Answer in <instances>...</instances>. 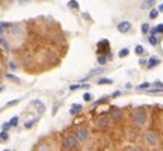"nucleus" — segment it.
Masks as SVG:
<instances>
[{"label": "nucleus", "instance_id": "f257e3e1", "mask_svg": "<svg viewBox=\"0 0 163 151\" xmlns=\"http://www.w3.org/2000/svg\"><path fill=\"white\" fill-rule=\"evenodd\" d=\"M77 137L74 136V134H68L64 137V141H62V147H64L65 150H76L77 148Z\"/></svg>", "mask_w": 163, "mask_h": 151}, {"label": "nucleus", "instance_id": "f03ea898", "mask_svg": "<svg viewBox=\"0 0 163 151\" xmlns=\"http://www.w3.org/2000/svg\"><path fill=\"white\" fill-rule=\"evenodd\" d=\"M133 122H136L137 125H144L146 122V112L142 109H137L133 112Z\"/></svg>", "mask_w": 163, "mask_h": 151}, {"label": "nucleus", "instance_id": "7ed1b4c3", "mask_svg": "<svg viewBox=\"0 0 163 151\" xmlns=\"http://www.w3.org/2000/svg\"><path fill=\"white\" fill-rule=\"evenodd\" d=\"M74 136L77 137V141L83 142V141L88 139V136H89V132H88L85 127H79V129L76 130V133H74Z\"/></svg>", "mask_w": 163, "mask_h": 151}, {"label": "nucleus", "instance_id": "20e7f679", "mask_svg": "<svg viewBox=\"0 0 163 151\" xmlns=\"http://www.w3.org/2000/svg\"><path fill=\"white\" fill-rule=\"evenodd\" d=\"M145 141L148 145H151V147H156L159 144V139H157V136L153 133V132H146L145 133Z\"/></svg>", "mask_w": 163, "mask_h": 151}, {"label": "nucleus", "instance_id": "39448f33", "mask_svg": "<svg viewBox=\"0 0 163 151\" xmlns=\"http://www.w3.org/2000/svg\"><path fill=\"white\" fill-rule=\"evenodd\" d=\"M118 32H121V33H127L129 30H130V27H131V24L129 23V21H121V23H118Z\"/></svg>", "mask_w": 163, "mask_h": 151}, {"label": "nucleus", "instance_id": "423d86ee", "mask_svg": "<svg viewBox=\"0 0 163 151\" xmlns=\"http://www.w3.org/2000/svg\"><path fill=\"white\" fill-rule=\"evenodd\" d=\"M109 121H110V118L106 116V115H103V116H100V118L97 119V125H98V127H107Z\"/></svg>", "mask_w": 163, "mask_h": 151}, {"label": "nucleus", "instance_id": "0eeeda50", "mask_svg": "<svg viewBox=\"0 0 163 151\" xmlns=\"http://www.w3.org/2000/svg\"><path fill=\"white\" fill-rule=\"evenodd\" d=\"M148 62H149V64H148V68H153V67H156V65L160 64V59H159V58H151Z\"/></svg>", "mask_w": 163, "mask_h": 151}, {"label": "nucleus", "instance_id": "6e6552de", "mask_svg": "<svg viewBox=\"0 0 163 151\" xmlns=\"http://www.w3.org/2000/svg\"><path fill=\"white\" fill-rule=\"evenodd\" d=\"M154 2H156V0H145L141 6H142V9H148V8H151L154 5Z\"/></svg>", "mask_w": 163, "mask_h": 151}, {"label": "nucleus", "instance_id": "1a4fd4ad", "mask_svg": "<svg viewBox=\"0 0 163 151\" xmlns=\"http://www.w3.org/2000/svg\"><path fill=\"white\" fill-rule=\"evenodd\" d=\"M112 118L113 119H118V118H121V110L119 109H112Z\"/></svg>", "mask_w": 163, "mask_h": 151}, {"label": "nucleus", "instance_id": "9d476101", "mask_svg": "<svg viewBox=\"0 0 163 151\" xmlns=\"http://www.w3.org/2000/svg\"><path fill=\"white\" fill-rule=\"evenodd\" d=\"M79 110H82V104H73V107L70 109V113L74 115V113H77Z\"/></svg>", "mask_w": 163, "mask_h": 151}, {"label": "nucleus", "instance_id": "9b49d317", "mask_svg": "<svg viewBox=\"0 0 163 151\" xmlns=\"http://www.w3.org/2000/svg\"><path fill=\"white\" fill-rule=\"evenodd\" d=\"M163 32V24H159L157 27L151 29V35H156V33H162Z\"/></svg>", "mask_w": 163, "mask_h": 151}, {"label": "nucleus", "instance_id": "f8f14e48", "mask_svg": "<svg viewBox=\"0 0 163 151\" xmlns=\"http://www.w3.org/2000/svg\"><path fill=\"white\" fill-rule=\"evenodd\" d=\"M148 41H149V44H151V45H157L159 44V40L156 38V35H151V36L148 38Z\"/></svg>", "mask_w": 163, "mask_h": 151}, {"label": "nucleus", "instance_id": "ddd939ff", "mask_svg": "<svg viewBox=\"0 0 163 151\" xmlns=\"http://www.w3.org/2000/svg\"><path fill=\"white\" fill-rule=\"evenodd\" d=\"M79 88H89V85H73V86H70V91H76Z\"/></svg>", "mask_w": 163, "mask_h": 151}, {"label": "nucleus", "instance_id": "4468645a", "mask_svg": "<svg viewBox=\"0 0 163 151\" xmlns=\"http://www.w3.org/2000/svg\"><path fill=\"white\" fill-rule=\"evenodd\" d=\"M134 52H136V55H144V52H145V48H144L142 45H136V48H134Z\"/></svg>", "mask_w": 163, "mask_h": 151}, {"label": "nucleus", "instance_id": "2eb2a0df", "mask_svg": "<svg viewBox=\"0 0 163 151\" xmlns=\"http://www.w3.org/2000/svg\"><path fill=\"white\" fill-rule=\"evenodd\" d=\"M103 71H104V68H97V70H94V71H91L89 74H88V77H92V76H95L98 73H103Z\"/></svg>", "mask_w": 163, "mask_h": 151}, {"label": "nucleus", "instance_id": "dca6fc26", "mask_svg": "<svg viewBox=\"0 0 163 151\" xmlns=\"http://www.w3.org/2000/svg\"><path fill=\"white\" fill-rule=\"evenodd\" d=\"M157 15H159V11L157 9H151V11H149V18H157Z\"/></svg>", "mask_w": 163, "mask_h": 151}, {"label": "nucleus", "instance_id": "f3484780", "mask_svg": "<svg viewBox=\"0 0 163 151\" xmlns=\"http://www.w3.org/2000/svg\"><path fill=\"white\" fill-rule=\"evenodd\" d=\"M97 60H98V64H100V65H104L106 62H107V58H106V56H98Z\"/></svg>", "mask_w": 163, "mask_h": 151}, {"label": "nucleus", "instance_id": "a211bd4d", "mask_svg": "<svg viewBox=\"0 0 163 151\" xmlns=\"http://www.w3.org/2000/svg\"><path fill=\"white\" fill-rule=\"evenodd\" d=\"M68 6H70V8H73V9H77V8H79V3L76 2V0H70Z\"/></svg>", "mask_w": 163, "mask_h": 151}, {"label": "nucleus", "instance_id": "6ab92c4d", "mask_svg": "<svg viewBox=\"0 0 163 151\" xmlns=\"http://www.w3.org/2000/svg\"><path fill=\"white\" fill-rule=\"evenodd\" d=\"M127 55H129V48H122L121 52H119V56H121V58H125Z\"/></svg>", "mask_w": 163, "mask_h": 151}, {"label": "nucleus", "instance_id": "aec40b11", "mask_svg": "<svg viewBox=\"0 0 163 151\" xmlns=\"http://www.w3.org/2000/svg\"><path fill=\"white\" fill-rule=\"evenodd\" d=\"M6 139H8V133H6V132H2V133H0V141L5 142Z\"/></svg>", "mask_w": 163, "mask_h": 151}, {"label": "nucleus", "instance_id": "412c9836", "mask_svg": "<svg viewBox=\"0 0 163 151\" xmlns=\"http://www.w3.org/2000/svg\"><path fill=\"white\" fill-rule=\"evenodd\" d=\"M6 79H9V80H14V82H17V83L20 82V79H17L15 76H12V74H6Z\"/></svg>", "mask_w": 163, "mask_h": 151}, {"label": "nucleus", "instance_id": "4be33fe9", "mask_svg": "<svg viewBox=\"0 0 163 151\" xmlns=\"http://www.w3.org/2000/svg\"><path fill=\"white\" fill-rule=\"evenodd\" d=\"M98 83H100V85H104V83L110 85V83H112V80H110V79H100V80H98Z\"/></svg>", "mask_w": 163, "mask_h": 151}, {"label": "nucleus", "instance_id": "5701e85b", "mask_svg": "<svg viewBox=\"0 0 163 151\" xmlns=\"http://www.w3.org/2000/svg\"><path fill=\"white\" fill-rule=\"evenodd\" d=\"M141 30H142V33H146V32L149 30V27H148V24H146V23H144V24H142V27H141Z\"/></svg>", "mask_w": 163, "mask_h": 151}, {"label": "nucleus", "instance_id": "b1692460", "mask_svg": "<svg viewBox=\"0 0 163 151\" xmlns=\"http://www.w3.org/2000/svg\"><path fill=\"white\" fill-rule=\"evenodd\" d=\"M17 124H18V116H14V118L11 119V125H12V127H15Z\"/></svg>", "mask_w": 163, "mask_h": 151}, {"label": "nucleus", "instance_id": "393cba45", "mask_svg": "<svg viewBox=\"0 0 163 151\" xmlns=\"http://www.w3.org/2000/svg\"><path fill=\"white\" fill-rule=\"evenodd\" d=\"M148 88H149V83L145 82V83H142V85L139 86V89H148Z\"/></svg>", "mask_w": 163, "mask_h": 151}, {"label": "nucleus", "instance_id": "a878e982", "mask_svg": "<svg viewBox=\"0 0 163 151\" xmlns=\"http://www.w3.org/2000/svg\"><path fill=\"white\" fill-rule=\"evenodd\" d=\"M11 127H12L11 122H5V124H3V132H6V130H8V129H11Z\"/></svg>", "mask_w": 163, "mask_h": 151}, {"label": "nucleus", "instance_id": "bb28decb", "mask_svg": "<svg viewBox=\"0 0 163 151\" xmlns=\"http://www.w3.org/2000/svg\"><path fill=\"white\" fill-rule=\"evenodd\" d=\"M83 98H85V101H91V98H92V97H91V94H88V92H86V94L83 95Z\"/></svg>", "mask_w": 163, "mask_h": 151}, {"label": "nucleus", "instance_id": "cd10ccee", "mask_svg": "<svg viewBox=\"0 0 163 151\" xmlns=\"http://www.w3.org/2000/svg\"><path fill=\"white\" fill-rule=\"evenodd\" d=\"M33 124H35V119H30V121H27V122H26V127H27V129H30Z\"/></svg>", "mask_w": 163, "mask_h": 151}, {"label": "nucleus", "instance_id": "c85d7f7f", "mask_svg": "<svg viewBox=\"0 0 163 151\" xmlns=\"http://www.w3.org/2000/svg\"><path fill=\"white\" fill-rule=\"evenodd\" d=\"M154 85H156V86H159V88H160V89H162V88H163V83H162V82H156Z\"/></svg>", "mask_w": 163, "mask_h": 151}, {"label": "nucleus", "instance_id": "c756f323", "mask_svg": "<svg viewBox=\"0 0 163 151\" xmlns=\"http://www.w3.org/2000/svg\"><path fill=\"white\" fill-rule=\"evenodd\" d=\"M118 95H121V92H119V91H115L113 94H112V97H118Z\"/></svg>", "mask_w": 163, "mask_h": 151}, {"label": "nucleus", "instance_id": "7c9ffc66", "mask_svg": "<svg viewBox=\"0 0 163 151\" xmlns=\"http://www.w3.org/2000/svg\"><path fill=\"white\" fill-rule=\"evenodd\" d=\"M159 11H160V12H163V3L160 5V8H159Z\"/></svg>", "mask_w": 163, "mask_h": 151}, {"label": "nucleus", "instance_id": "2f4dec72", "mask_svg": "<svg viewBox=\"0 0 163 151\" xmlns=\"http://www.w3.org/2000/svg\"><path fill=\"white\" fill-rule=\"evenodd\" d=\"M20 2H23V3H27V2H29V0H20Z\"/></svg>", "mask_w": 163, "mask_h": 151}, {"label": "nucleus", "instance_id": "473e14b6", "mask_svg": "<svg viewBox=\"0 0 163 151\" xmlns=\"http://www.w3.org/2000/svg\"><path fill=\"white\" fill-rule=\"evenodd\" d=\"M130 151H139V150H137V148H131Z\"/></svg>", "mask_w": 163, "mask_h": 151}, {"label": "nucleus", "instance_id": "72a5a7b5", "mask_svg": "<svg viewBox=\"0 0 163 151\" xmlns=\"http://www.w3.org/2000/svg\"><path fill=\"white\" fill-rule=\"evenodd\" d=\"M3 151H11V150H3Z\"/></svg>", "mask_w": 163, "mask_h": 151}]
</instances>
